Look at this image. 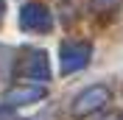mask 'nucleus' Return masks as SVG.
<instances>
[{"label":"nucleus","instance_id":"obj_4","mask_svg":"<svg viewBox=\"0 0 123 120\" xmlns=\"http://www.w3.org/2000/svg\"><path fill=\"white\" fill-rule=\"evenodd\" d=\"M20 23H23L25 31L45 34L53 20H50V14H48V8H42V6H25L23 11H20Z\"/></svg>","mask_w":123,"mask_h":120},{"label":"nucleus","instance_id":"obj_3","mask_svg":"<svg viewBox=\"0 0 123 120\" xmlns=\"http://www.w3.org/2000/svg\"><path fill=\"white\" fill-rule=\"evenodd\" d=\"M87 61H90V45L87 42H64L62 45V70L64 73L81 70Z\"/></svg>","mask_w":123,"mask_h":120},{"label":"nucleus","instance_id":"obj_2","mask_svg":"<svg viewBox=\"0 0 123 120\" xmlns=\"http://www.w3.org/2000/svg\"><path fill=\"white\" fill-rule=\"evenodd\" d=\"M20 75L25 78H48L50 75V64H48V56L42 50H23V59H20Z\"/></svg>","mask_w":123,"mask_h":120},{"label":"nucleus","instance_id":"obj_5","mask_svg":"<svg viewBox=\"0 0 123 120\" xmlns=\"http://www.w3.org/2000/svg\"><path fill=\"white\" fill-rule=\"evenodd\" d=\"M39 98H45V87H39V84H34V87H11V90L6 92V103L8 106H25V103H34V101H39Z\"/></svg>","mask_w":123,"mask_h":120},{"label":"nucleus","instance_id":"obj_8","mask_svg":"<svg viewBox=\"0 0 123 120\" xmlns=\"http://www.w3.org/2000/svg\"><path fill=\"white\" fill-rule=\"evenodd\" d=\"M0 20H3V0H0Z\"/></svg>","mask_w":123,"mask_h":120},{"label":"nucleus","instance_id":"obj_6","mask_svg":"<svg viewBox=\"0 0 123 120\" xmlns=\"http://www.w3.org/2000/svg\"><path fill=\"white\" fill-rule=\"evenodd\" d=\"M117 0H95V6L98 8H109V6H115Z\"/></svg>","mask_w":123,"mask_h":120},{"label":"nucleus","instance_id":"obj_7","mask_svg":"<svg viewBox=\"0 0 123 120\" xmlns=\"http://www.w3.org/2000/svg\"><path fill=\"white\" fill-rule=\"evenodd\" d=\"M104 120H123V114H109V117H104Z\"/></svg>","mask_w":123,"mask_h":120},{"label":"nucleus","instance_id":"obj_1","mask_svg":"<svg viewBox=\"0 0 123 120\" xmlns=\"http://www.w3.org/2000/svg\"><path fill=\"white\" fill-rule=\"evenodd\" d=\"M106 101H109V90L104 87V84H95V87L84 90L81 95L76 98V103H73V114H76V117H87L90 112H95V109L104 106Z\"/></svg>","mask_w":123,"mask_h":120}]
</instances>
